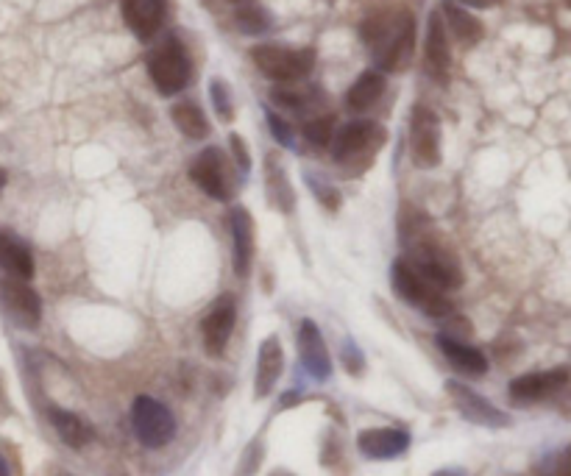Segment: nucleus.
<instances>
[{"instance_id": "nucleus-15", "label": "nucleus", "mask_w": 571, "mask_h": 476, "mask_svg": "<svg viewBox=\"0 0 571 476\" xmlns=\"http://www.w3.org/2000/svg\"><path fill=\"white\" fill-rule=\"evenodd\" d=\"M299 357L301 365L307 368V374L318 382H324L326 376L332 374V360L326 351L324 335L315 326V321H301L299 326Z\"/></svg>"}, {"instance_id": "nucleus-1", "label": "nucleus", "mask_w": 571, "mask_h": 476, "mask_svg": "<svg viewBox=\"0 0 571 476\" xmlns=\"http://www.w3.org/2000/svg\"><path fill=\"white\" fill-rule=\"evenodd\" d=\"M365 48L371 51L379 73L407 70L416 53V23L410 12H382L368 17L360 28Z\"/></svg>"}, {"instance_id": "nucleus-37", "label": "nucleus", "mask_w": 571, "mask_h": 476, "mask_svg": "<svg viewBox=\"0 0 571 476\" xmlns=\"http://www.w3.org/2000/svg\"><path fill=\"white\" fill-rule=\"evenodd\" d=\"M3 184H6V173L0 170V187H3Z\"/></svg>"}, {"instance_id": "nucleus-28", "label": "nucleus", "mask_w": 571, "mask_h": 476, "mask_svg": "<svg viewBox=\"0 0 571 476\" xmlns=\"http://www.w3.org/2000/svg\"><path fill=\"white\" fill-rule=\"evenodd\" d=\"M209 92H212V103H215V112L221 117L223 123H229L234 117V103H232V92L226 87V81L221 78H215L212 84H209Z\"/></svg>"}, {"instance_id": "nucleus-35", "label": "nucleus", "mask_w": 571, "mask_h": 476, "mask_svg": "<svg viewBox=\"0 0 571 476\" xmlns=\"http://www.w3.org/2000/svg\"><path fill=\"white\" fill-rule=\"evenodd\" d=\"M432 476H466L463 471H455V468H446V471H438V474Z\"/></svg>"}, {"instance_id": "nucleus-24", "label": "nucleus", "mask_w": 571, "mask_h": 476, "mask_svg": "<svg viewBox=\"0 0 571 476\" xmlns=\"http://www.w3.org/2000/svg\"><path fill=\"white\" fill-rule=\"evenodd\" d=\"M443 14H446V23L455 31V37L463 42V45H474L480 42L485 28L471 12H466V6H457L455 0H443Z\"/></svg>"}, {"instance_id": "nucleus-40", "label": "nucleus", "mask_w": 571, "mask_h": 476, "mask_svg": "<svg viewBox=\"0 0 571 476\" xmlns=\"http://www.w3.org/2000/svg\"><path fill=\"white\" fill-rule=\"evenodd\" d=\"M569 6H571V0H569Z\"/></svg>"}, {"instance_id": "nucleus-11", "label": "nucleus", "mask_w": 571, "mask_h": 476, "mask_svg": "<svg viewBox=\"0 0 571 476\" xmlns=\"http://www.w3.org/2000/svg\"><path fill=\"white\" fill-rule=\"evenodd\" d=\"M237 323V304L232 296H221L218 301H212L201 321V335H204V346L212 357L223 354V348L229 346Z\"/></svg>"}, {"instance_id": "nucleus-32", "label": "nucleus", "mask_w": 571, "mask_h": 476, "mask_svg": "<svg viewBox=\"0 0 571 476\" xmlns=\"http://www.w3.org/2000/svg\"><path fill=\"white\" fill-rule=\"evenodd\" d=\"M268 126H271L273 137L282 142V145H293V131H290V126L276 112H268Z\"/></svg>"}, {"instance_id": "nucleus-12", "label": "nucleus", "mask_w": 571, "mask_h": 476, "mask_svg": "<svg viewBox=\"0 0 571 476\" xmlns=\"http://www.w3.org/2000/svg\"><path fill=\"white\" fill-rule=\"evenodd\" d=\"M566 385H569V368H552V371L524 374L510 382V399L516 401V404H535V401L558 396Z\"/></svg>"}, {"instance_id": "nucleus-3", "label": "nucleus", "mask_w": 571, "mask_h": 476, "mask_svg": "<svg viewBox=\"0 0 571 476\" xmlns=\"http://www.w3.org/2000/svg\"><path fill=\"white\" fill-rule=\"evenodd\" d=\"M148 76L159 95H179L190 84L193 65H190V53L179 39L168 37L156 45L148 56Z\"/></svg>"}, {"instance_id": "nucleus-29", "label": "nucleus", "mask_w": 571, "mask_h": 476, "mask_svg": "<svg viewBox=\"0 0 571 476\" xmlns=\"http://www.w3.org/2000/svg\"><path fill=\"white\" fill-rule=\"evenodd\" d=\"M304 137L315 145H329L335 137V120L332 117H315L304 126Z\"/></svg>"}, {"instance_id": "nucleus-23", "label": "nucleus", "mask_w": 571, "mask_h": 476, "mask_svg": "<svg viewBox=\"0 0 571 476\" xmlns=\"http://www.w3.org/2000/svg\"><path fill=\"white\" fill-rule=\"evenodd\" d=\"M385 95V76L379 70H365L363 76L351 84V90L346 92V103L351 112H365Z\"/></svg>"}, {"instance_id": "nucleus-30", "label": "nucleus", "mask_w": 571, "mask_h": 476, "mask_svg": "<svg viewBox=\"0 0 571 476\" xmlns=\"http://www.w3.org/2000/svg\"><path fill=\"white\" fill-rule=\"evenodd\" d=\"M271 98H273V103H279V106H285V109H304V95L301 92H296V90H285V87H279V90H273L271 92Z\"/></svg>"}, {"instance_id": "nucleus-27", "label": "nucleus", "mask_w": 571, "mask_h": 476, "mask_svg": "<svg viewBox=\"0 0 571 476\" xmlns=\"http://www.w3.org/2000/svg\"><path fill=\"white\" fill-rule=\"evenodd\" d=\"M273 26L271 14L265 12L262 6L257 3H243L240 9H237V28L243 31V34H265L268 28Z\"/></svg>"}, {"instance_id": "nucleus-19", "label": "nucleus", "mask_w": 571, "mask_h": 476, "mask_svg": "<svg viewBox=\"0 0 571 476\" xmlns=\"http://www.w3.org/2000/svg\"><path fill=\"white\" fill-rule=\"evenodd\" d=\"M438 348L443 351L446 362L466 376H482L488 371V357L477 351L474 346H468L463 340H455L449 335H438Z\"/></svg>"}, {"instance_id": "nucleus-34", "label": "nucleus", "mask_w": 571, "mask_h": 476, "mask_svg": "<svg viewBox=\"0 0 571 476\" xmlns=\"http://www.w3.org/2000/svg\"><path fill=\"white\" fill-rule=\"evenodd\" d=\"M549 476H571V451L563 457V460H560L558 465H555V468H552V474Z\"/></svg>"}, {"instance_id": "nucleus-39", "label": "nucleus", "mask_w": 571, "mask_h": 476, "mask_svg": "<svg viewBox=\"0 0 571 476\" xmlns=\"http://www.w3.org/2000/svg\"><path fill=\"white\" fill-rule=\"evenodd\" d=\"M271 476H293V474H282V471H276V474H271Z\"/></svg>"}, {"instance_id": "nucleus-8", "label": "nucleus", "mask_w": 571, "mask_h": 476, "mask_svg": "<svg viewBox=\"0 0 571 476\" xmlns=\"http://www.w3.org/2000/svg\"><path fill=\"white\" fill-rule=\"evenodd\" d=\"M193 181L215 201H232L234 195V179L232 170L226 165V159L218 148H204L195 156L193 168H190Z\"/></svg>"}, {"instance_id": "nucleus-16", "label": "nucleus", "mask_w": 571, "mask_h": 476, "mask_svg": "<svg viewBox=\"0 0 571 476\" xmlns=\"http://www.w3.org/2000/svg\"><path fill=\"white\" fill-rule=\"evenodd\" d=\"M410 446V435L404 429L382 426V429H365L357 438V449L363 451L368 460H393L404 454Z\"/></svg>"}, {"instance_id": "nucleus-33", "label": "nucleus", "mask_w": 571, "mask_h": 476, "mask_svg": "<svg viewBox=\"0 0 571 476\" xmlns=\"http://www.w3.org/2000/svg\"><path fill=\"white\" fill-rule=\"evenodd\" d=\"M343 362H346V371H349V374H363V354L357 351L354 343H346V348H343Z\"/></svg>"}, {"instance_id": "nucleus-17", "label": "nucleus", "mask_w": 571, "mask_h": 476, "mask_svg": "<svg viewBox=\"0 0 571 476\" xmlns=\"http://www.w3.org/2000/svg\"><path fill=\"white\" fill-rule=\"evenodd\" d=\"M232 245L234 273L246 279L254 262V218L243 206H237L232 212Z\"/></svg>"}, {"instance_id": "nucleus-5", "label": "nucleus", "mask_w": 571, "mask_h": 476, "mask_svg": "<svg viewBox=\"0 0 571 476\" xmlns=\"http://www.w3.org/2000/svg\"><path fill=\"white\" fill-rule=\"evenodd\" d=\"M131 426H134L137 440L143 446H148V449H162L176 435L173 412L162 401L151 399V396H140V399L134 401V407H131Z\"/></svg>"}, {"instance_id": "nucleus-36", "label": "nucleus", "mask_w": 571, "mask_h": 476, "mask_svg": "<svg viewBox=\"0 0 571 476\" xmlns=\"http://www.w3.org/2000/svg\"><path fill=\"white\" fill-rule=\"evenodd\" d=\"M0 476H9V463L3 457H0Z\"/></svg>"}, {"instance_id": "nucleus-21", "label": "nucleus", "mask_w": 571, "mask_h": 476, "mask_svg": "<svg viewBox=\"0 0 571 476\" xmlns=\"http://www.w3.org/2000/svg\"><path fill=\"white\" fill-rule=\"evenodd\" d=\"M0 268L9 273V279L20 282H28L34 276V257L28 245L9 232H0Z\"/></svg>"}, {"instance_id": "nucleus-26", "label": "nucleus", "mask_w": 571, "mask_h": 476, "mask_svg": "<svg viewBox=\"0 0 571 476\" xmlns=\"http://www.w3.org/2000/svg\"><path fill=\"white\" fill-rule=\"evenodd\" d=\"M268 195H271V201L282 212H293V206H296V195H293V187H290V181H287V173L279 168V162L276 159H268Z\"/></svg>"}, {"instance_id": "nucleus-31", "label": "nucleus", "mask_w": 571, "mask_h": 476, "mask_svg": "<svg viewBox=\"0 0 571 476\" xmlns=\"http://www.w3.org/2000/svg\"><path fill=\"white\" fill-rule=\"evenodd\" d=\"M229 145H232L234 162L240 165V170H243V173H248V170H251V156H248L246 140H243L240 134H232V137H229Z\"/></svg>"}, {"instance_id": "nucleus-18", "label": "nucleus", "mask_w": 571, "mask_h": 476, "mask_svg": "<svg viewBox=\"0 0 571 476\" xmlns=\"http://www.w3.org/2000/svg\"><path fill=\"white\" fill-rule=\"evenodd\" d=\"M424 59H427L429 73H432L435 78H443L446 73H449V65H452V51H449V39H446V26H443L441 12L429 14Z\"/></svg>"}, {"instance_id": "nucleus-14", "label": "nucleus", "mask_w": 571, "mask_h": 476, "mask_svg": "<svg viewBox=\"0 0 571 476\" xmlns=\"http://www.w3.org/2000/svg\"><path fill=\"white\" fill-rule=\"evenodd\" d=\"M446 390H449V396H452V401H455L457 410L463 412V418H468V421H474V424H480V426L510 424V418H507L505 412L496 410L491 401L482 399L480 393H474L471 387L460 385V382H449Z\"/></svg>"}, {"instance_id": "nucleus-38", "label": "nucleus", "mask_w": 571, "mask_h": 476, "mask_svg": "<svg viewBox=\"0 0 571 476\" xmlns=\"http://www.w3.org/2000/svg\"><path fill=\"white\" fill-rule=\"evenodd\" d=\"M232 3H237V6H243V3H251V0H232Z\"/></svg>"}, {"instance_id": "nucleus-41", "label": "nucleus", "mask_w": 571, "mask_h": 476, "mask_svg": "<svg viewBox=\"0 0 571 476\" xmlns=\"http://www.w3.org/2000/svg\"><path fill=\"white\" fill-rule=\"evenodd\" d=\"M62 476H67V474H62Z\"/></svg>"}, {"instance_id": "nucleus-6", "label": "nucleus", "mask_w": 571, "mask_h": 476, "mask_svg": "<svg viewBox=\"0 0 571 476\" xmlns=\"http://www.w3.org/2000/svg\"><path fill=\"white\" fill-rule=\"evenodd\" d=\"M410 262V259H407ZM432 287L438 290H457L463 284V271L457 265V259L435 240H418L416 259L410 262Z\"/></svg>"}, {"instance_id": "nucleus-13", "label": "nucleus", "mask_w": 571, "mask_h": 476, "mask_svg": "<svg viewBox=\"0 0 571 476\" xmlns=\"http://www.w3.org/2000/svg\"><path fill=\"white\" fill-rule=\"evenodd\" d=\"M120 12H123L126 26L134 31V37L148 42L165 26L168 6H165V0H120Z\"/></svg>"}, {"instance_id": "nucleus-22", "label": "nucleus", "mask_w": 571, "mask_h": 476, "mask_svg": "<svg viewBox=\"0 0 571 476\" xmlns=\"http://www.w3.org/2000/svg\"><path fill=\"white\" fill-rule=\"evenodd\" d=\"M51 424L56 429V435L65 440L70 449H84V446H90L92 438H95V432H92V426L76 415V412L70 410H59V407H51Z\"/></svg>"}, {"instance_id": "nucleus-9", "label": "nucleus", "mask_w": 571, "mask_h": 476, "mask_svg": "<svg viewBox=\"0 0 571 476\" xmlns=\"http://www.w3.org/2000/svg\"><path fill=\"white\" fill-rule=\"evenodd\" d=\"M382 140H385V131L374 120H354L349 126H343L329 145H332V156L338 162H351L368 151H377Z\"/></svg>"}, {"instance_id": "nucleus-20", "label": "nucleus", "mask_w": 571, "mask_h": 476, "mask_svg": "<svg viewBox=\"0 0 571 476\" xmlns=\"http://www.w3.org/2000/svg\"><path fill=\"white\" fill-rule=\"evenodd\" d=\"M282 368H285V354H282V346L276 337H268L260 346V354H257V382H254V393L257 399L268 396L279 376H282Z\"/></svg>"}, {"instance_id": "nucleus-7", "label": "nucleus", "mask_w": 571, "mask_h": 476, "mask_svg": "<svg viewBox=\"0 0 571 476\" xmlns=\"http://www.w3.org/2000/svg\"><path fill=\"white\" fill-rule=\"evenodd\" d=\"M410 151L418 168L441 165V123L427 106H416L410 117Z\"/></svg>"}, {"instance_id": "nucleus-2", "label": "nucleus", "mask_w": 571, "mask_h": 476, "mask_svg": "<svg viewBox=\"0 0 571 476\" xmlns=\"http://www.w3.org/2000/svg\"><path fill=\"white\" fill-rule=\"evenodd\" d=\"M390 282H393V290H396L410 307L421 309L427 318H449V315L455 312L449 296H446L443 290H438V287H432L407 259H396V262L390 265Z\"/></svg>"}, {"instance_id": "nucleus-10", "label": "nucleus", "mask_w": 571, "mask_h": 476, "mask_svg": "<svg viewBox=\"0 0 571 476\" xmlns=\"http://www.w3.org/2000/svg\"><path fill=\"white\" fill-rule=\"evenodd\" d=\"M0 301H3V309L9 312V318L23 329H37L39 321H42V301H39L37 290L28 287V282L3 279L0 282Z\"/></svg>"}, {"instance_id": "nucleus-25", "label": "nucleus", "mask_w": 571, "mask_h": 476, "mask_svg": "<svg viewBox=\"0 0 571 476\" xmlns=\"http://www.w3.org/2000/svg\"><path fill=\"white\" fill-rule=\"evenodd\" d=\"M170 117H173L176 129L182 131L184 137H190V140H204L209 134L207 115H204L195 103H176V106L170 109Z\"/></svg>"}, {"instance_id": "nucleus-4", "label": "nucleus", "mask_w": 571, "mask_h": 476, "mask_svg": "<svg viewBox=\"0 0 571 476\" xmlns=\"http://www.w3.org/2000/svg\"><path fill=\"white\" fill-rule=\"evenodd\" d=\"M251 59L260 70L262 76L279 84H293L299 78L310 76L312 65H315V51L307 48H282V45H257L251 51Z\"/></svg>"}]
</instances>
